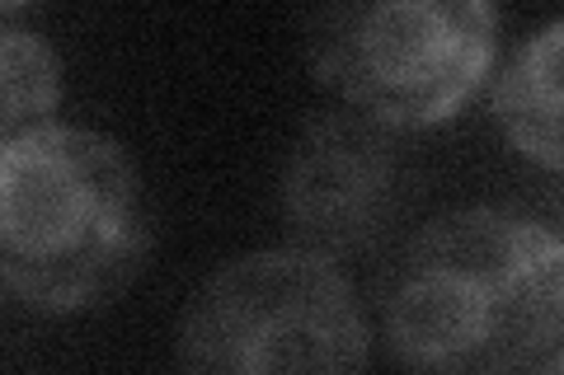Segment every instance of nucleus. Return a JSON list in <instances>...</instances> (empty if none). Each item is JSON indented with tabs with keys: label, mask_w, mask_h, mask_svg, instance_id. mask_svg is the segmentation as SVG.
Listing matches in <instances>:
<instances>
[{
	"label": "nucleus",
	"mask_w": 564,
	"mask_h": 375,
	"mask_svg": "<svg viewBox=\"0 0 564 375\" xmlns=\"http://www.w3.org/2000/svg\"><path fill=\"white\" fill-rule=\"evenodd\" d=\"M564 329V240L503 207L419 230L386 277L381 333L410 375H513Z\"/></svg>",
	"instance_id": "f257e3e1"
},
{
	"label": "nucleus",
	"mask_w": 564,
	"mask_h": 375,
	"mask_svg": "<svg viewBox=\"0 0 564 375\" xmlns=\"http://www.w3.org/2000/svg\"><path fill=\"white\" fill-rule=\"evenodd\" d=\"M151 244L128 151L90 128H39L0 151V273L47 315L113 300Z\"/></svg>",
	"instance_id": "f03ea898"
},
{
	"label": "nucleus",
	"mask_w": 564,
	"mask_h": 375,
	"mask_svg": "<svg viewBox=\"0 0 564 375\" xmlns=\"http://www.w3.org/2000/svg\"><path fill=\"white\" fill-rule=\"evenodd\" d=\"M503 136L545 169H564V20L536 29L494 85Z\"/></svg>",
	"instance_id": "423d86ee"
},
{
	"label": "nucleus",
	"mask_w": 564,
	"mask_h": 375,
	"mask_svg": "<svg viewBox=\"0 0 564 375\" xmlns=\"http://www.w3.org/2000/svg\"><path fill=\"white\" fill-rule=\"evenodd\" d=\"M0 89H6V113H0L6 141L39 132L62 95V66L47 38L14 24L0 29Z\"/></svg>",
	"instance_id": "0eeeda50"
},
{
	"label": "nucleus",
	"mask_w": 564,
	"mask_h": 375,
	"mask_svg": "<svg viewBox=\"0 0 564 375\" xmlns=\"http://www.w3.org/2000/svg\"><path fill=\"white\" fill-rule=\"evenodd\" d=\"M499 10L485 0L329 5L306 24V66L352 113L395 132L466 109L494 62Z\"/></svg>",
	"instance_id": "20e7f679"
},
{
	"label": "nucleus",
	"mask_w": 564,
	"mask_h": 375,
	"mask_svg": "<svg viewBox=\"0 0 564 375\" xmlns=\"http://www.w3.org/2000/svg\"><path fill=\"white\" fill-rule=\"evenodd\" d=\"M414 198L400 132L352 109H325L302 122L282 165V221L292 249L344 258L372 249Z\"/></svg>",
	"instance_id": "39448f33"
},
{
	"label": "nucleus",
	"mask_w": 564,
	"mask_h": 375,
	"mask_svg": "<svg viewBox=\"0 0 564 375\" xmlns=\"http://www.w3.org/2000/svg\"><path fill=\"white\" fill-rule=\"evenodd\" d=\"M532 375H564V352H555L551 362H541V366H536Z\"/></svg>",
	"instance_id": "6e6552de"
},
{
	"label": "nucleus",
	"mask_w": 564,
	"mask_h": 375,
	"mask_svg": "<svg viewBox=\"0 0 564 375\" xmlns=\"http://www.w3.org/2000/svg\"><path fill=\"white\" fill-rule=\"evenodd\" d=\"M367 315L352 282L306 249L221 263L180 315L174 375H362Z\"/></svg>",
	"instance_id": "7ed1b4c3"
}]
</instances>
